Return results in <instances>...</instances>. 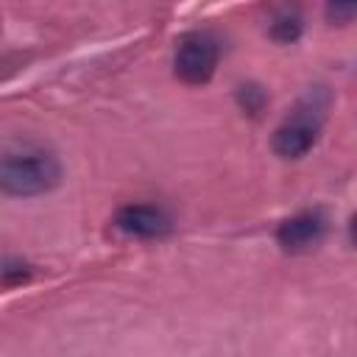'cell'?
I'll use <instances>...</instances> for the list:
<instances>
[{
    "instance_id": "6da1fadb",
    "label": "cell",
    "mask_w": 357,
    "mask_h": 357,
    "mask_svg": "<svg viewBox=\"0 0 357 357\" xmlns=\"http://www.w3.org/2000/svg\"><path fill=\"white\" fill-rule=\"evenodd\" d=\"M61 181L56 153L45 148H14L0 153V192L11 198L45 195Z\"/></svg>"
},
{
    "instance_id": "7a4b0ae2",
    "label": "cell",
    "mask_w": 357,
    "mask_h": 357,
    "mask_svg": "<svg viewBox=\"0 0 357 357\" xmlns=\"http://www.w3.org/2000/svg\"><path fill=\"white\" fill-rule=\"evenodd\" d=\"M326 112V95L321 89L310 92L273 131V151L282 159H301L318 142L321 123Z\"/></svg>"
},
{
    "instance_id": "3957f363",
    "label": "cell",
    "mask_w": 357,
    "mask_h": 357,
    "mask_svg": "<svg viewBox=\"0 0 357 357\" xmlns=\"http://www.w3.org/2000/svg\"><path fill=\"white\" fill-rule=\"evenodd\" d=\"M218 61H220L218 39L206 31H190L178 39V47L173 56V73L184 84L201 86L215 75Z\"/></svg>"
},
{
    "instance_id": "277c9868",
    "label": "cell",
    "mask_w": 357,
    "mask_h": 357,
    "mask_svg": "<svg viewBox=\"0 0 357 357\" xmlns=\"http://www.w3.org/2000/svg\"><path fill=\"white\" fill-rule=\"evenodd\" d=\"M114 226L139 240H156L173 231V220L162 206L153 204H126L114 215Z\"/></svg>"
},
{
    "instance_id": "5b68a950",
    "label": "cell",
    "mask_w": 357,
    "mask_h": 357,
    "mask_svg": "<svg viewBox=\"0 0 357 357\" xmlns=\"http://www.w3.org/2000/svg\"><path fill=\"white\" fill-rule=\"evenodd\" d=\"M324 234H326V218L318 209H307L279 223L276 243L290 254H301L315 248L324 240Z\"/></svg>"
},
{
    "instance_id": "8992f818",
    "label": "cell",
    "mask_w": 357,
    "mask_h": 357,
    "mask_svg": "<svg viewBox=\"0 0 357 357\" xmlns=\"http://www.w3.org/2000/svg\"><path fill=\"white\" fill-rule=\"evenodd\" d=\"M298 33H301V17H298L296 11L284 8L282 14L273 17V22H271V36H273L276 42H296Z\"/></svg>"
},
{
    "instance_id": "52a82bcc",
    "label": "cell",
    "mask_w": 357,
    "mask_h": 357,
    "mask_svg": "<svg viewBox=\"0 0 357 357\" xmlns=\"http://www.w3.org/2000/svg\"><path fill=\"white\" fill-rule=\"evenodd\" d=\"M354 6L351 3H346V6H340V3H335V6H326V17L329 20H335V22H351V17H354Z\"/></svg>"
}]
</instances>
